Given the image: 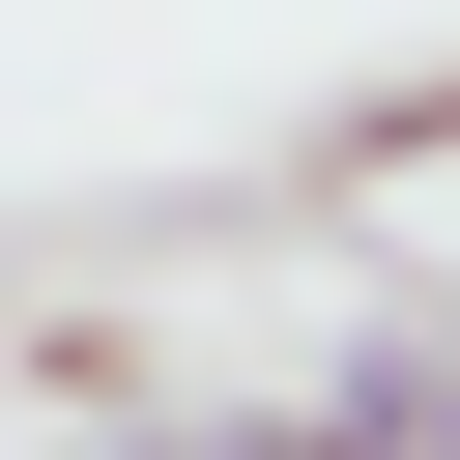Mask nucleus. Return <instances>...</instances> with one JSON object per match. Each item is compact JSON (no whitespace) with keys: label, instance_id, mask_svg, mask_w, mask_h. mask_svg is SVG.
Listing matches in <instances>:
<instances>
[{"label":"nucleus","instance_id":"3","mask_svg":"<svg viewBox=\"0 0 460 460\" xmlns=\"http://www.w3.org/2000/svg\"><path fill=\"white\" fill-rule=\"evenodd\" d=\"M115 460H345V431H316V402H144Z\"/></svg>","mask_w":460,"mask_h":460},{"label":"nucleus","instance_id":"1","mask_svg":"<svg viewBox=\"0 0 460 460\" xmlns=\"http://www.w3.org/2000/svg\"><path fill=\"white\" fill-rule=\"evenodd\" d=\"M316 431H345V460H460V288H374V316L316 345Z\"/></svg>","mask_w":460,"mask_h":460},{"label":"nucleus","instance_id":"2","mask_svg":"<svg viewBox=\"0 0 460 460\" xmlns=\"http://www.w3.org/2000/svg\"><path fill=\"white\" fill-rule=\"evenodd\" d=\"M402 172H460V58H402V86H345V115L259 144V201H402Z\"/></svg>","mask_w":460,"mask_h":460}]
</instances>
